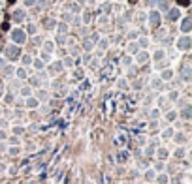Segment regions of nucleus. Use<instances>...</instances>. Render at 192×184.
Instances as JSON below:
<instances>
[{
  "mask_svg": "<svg viewBox=\"0 0 192 184\" xmlns=\"http://www.w3.org/2000/svg\"><path fill=\"white\" fill-rule=\"evenodd\" d=\"M11 40H13L15 43H25V41H27V34L23 30H19V28H15V30H11Z\"/></svg>",
  "mask_w": 192,
  "mask_h": 184,
  "instance_id": "nucleus-1",
  "label": "nucleus"
},
{
  "mask_svg": "<svg viewBox=\"0 0 192 184\" xmlns=\"http://www.w3.org/2000/svg\"><path fill=\"white\" fill-rule=\"evenodd\" d=\"M6 56L11 58V60L19 58V49L15 47V45H8V47H6Z\"/></svg>",
  "mask_w": 192,
  "mask_h": 184,
  "instance_id": "nucleus-2",
  "label": "nucleus"
},
{
  "mask_svg": "<svg viewBox=\"0 0 192 184\" xmlns=\"http://www.w3.org/2000/svg\"><path fill=\"white\" fill-rule=\"evenodd\" d=\"M149 21H151L153 27H158V25H160V13H158V11H151V13H149Z\"/></svg>",
  "mask_w": 192,
  "mask_h": 184,
  "instance_id": "nucleus-3",
  "label": "nucleus"
},
{
  "mask_svg": "<svg viewBox=\"0 0 192 184\" xmlns=\"http://www.w3.org/2000/svg\"><path fill=\"white\" fill-rule=\"evenodd\" d=\"M190 43H192V40L188 36H185V38H181V40L177 41V47H179V49H188Z\"/></svg>",
  "mask_w": 192,
  "mask_h": 184,
  "instance_id": "nucleus-4",
  "label": "nucleus"
},
{
  "mask_svg": "<svg viewBox=\"0 0 192 184\" xmlns=\"http://www.w3.org/2000/svg\"><path fill=\"white\" fill-rule=\"evenodd\" d=\"M190 27H192V23H190V19H185V21H183V25H181V30H183V32H188V30H190Z\"/></svg>",
  "mask_w": 192,
  "mask_h": 184,
  "instance_id": "nucleus-5",
  "label": "nucleus"
},
{
  "mask_svg": "<svg viewBox=\"0 0 192 184\" xmlns=\"http://www.w3.org/2000/svg\"><path fill=\"white\" fill-rule=\"evenodd\" d=\"M13 19H15L17 23H21L23 19H25V11H23V9H17V11L13 13Z\"/></svg>",
  "mask_w": 192,
  "mask_h": 184,
  "instance_id": "nucleus-6",
  "label": "nucleus"
},
{
  "mask_svg": "<svg viewBox=\"0 0 192 184\" xmlns=\"http://www.w3.org/2000/svg\"><path fill=\"white\" fill-rule=\"evenodd\" d=\"M179 15H181V13H179V8H173V9H171V11H170V19H171V21H175V19H179Z\"/></svg>",
  "mask_w": 192,
  "mask_h": 184,
  "instance_id": "nucleus-7",
  "label": "nucleus"
},
{
  "mask_svg": "<svg viewBox=\"0 0 192 184\" xmlns=\"http://www.w3.org/2000/svg\"><path fill=\"white\" fill-rule=\"evenodd\" d=\"M175 143H187V135L185 134H177L175 135Z\"/></svg>",
  "mask_w": 192,
  "mask_h": 184,
  "instance_id": "nucleus-8",
  "label": "nucleus"
},
{
  "mask_svg": "<svg viewBox=\"0 0 192 184\" xmlns=\"http://www.w3.org/2000/svg\"><path fill=\"white\" fill-rule=\"evenodd\" d=\"M157 182L158 184H168V175H158L157 177Z\"/></svg>",
  "mask_w": 192,
  "mask_h": 184,
  "instance_id": "nucleus-9",
  "label": "nucleus"
},
{
  "mask_svg": "<svg viewBox=\"0 0 192 184\" xmlns=\"http://www.w3.org/2000/svg\"><path fill=\"white\" fill-rule=\"evenodd\" d=\"M158 158H160V160H166V158H168V150H166V148H158Z\"/></svg>",
  "mask_w": 192,
  "mask_h": 184,
  "instance_id": "nucleus-10",
  "label": "nucleus"
},
{
  "mask_svg": "<svg viewBox=\"0 0 192 184\" xmlns=\"http://www.w3.org/2000/svg\"><path fill=\"white\" fill-rule=\"evenodd\" d=\"M190 107H185L183 109V113H181V117H183V118H187V120H188V118H190Z\"/></svg>",
  "mask_w": 192,
  "mask_h": 184,
  "instance_id": "nucleus-11",
  "label": "nucleus"
},
{
  "mask_svg": "<svg viewBox=\"0 0 192 184\" xmlns=\"http://www.w3.org/2000/svg\"><path fill=\"white\" fill-rule=\"evenodd\" d=\"M36 105H38V102H36V100H32V98L27 100V107H36Z\"/></svg>",
  "mask_w": 192,
  "mask_h": 184,
  "instance_id": "nucleus-12",
  "label": "nucleus"
},
{
  "mask_svg": "<svg viewBox=\"0 0 192 184\" xmlns=\"http://www.w3.org/2000/svg\"><path fill=\"white\" fill-rule=\"evenodd\" d=\"M62 70V62H55L53 64V72H60Z\"/></svg>",
  "mask_w": 192,
  "mask_h": 184,
  "instance_id": "nucleus-13",
  "label": "nucleus"
},
{
  "mask_svg": "<svg viewBox=\"0 0 192 184\" xmlns=\"http://www.w3.org/2000/svg\"><path fill=\"white\" fill-rule=\"evenodd\" d=\"M185 156V148H177L175 150V158H183Z\"/></svg>",
  "mask_w": 192,
  "mask_h": 184,
  "instance_id": "nucleus-14",
  "label": "nucleus"
},
{
  "mask_svg": "<svg viewBox=\"0 0 192 184\" xmlns=\"http://www.w3.org/2000/svg\"><path fill=\"white\" fill-rule=\"evenodd\" d=\"M126 158H128V154H126V152H121L119 156H117V160H119V162H124Z\"/></svg>",
  "mask_w": 192,
  "mask_h": 184,
  "instance_id": "nucleus-15",
  "label": "nucleus"
},
{
  "mask_svg": "<svg viewBox=\"0 0 192 184\" xmlns=\"http://www.w3.org/2000/svg\"><path fill=\"white\" fill-rule=\"evenodd\" d=\"M177 4H179V6H183V8H187V6L190 4V0H177Z\"/></svg>",
  "mask_w": 192,
  "mask_h": 184,
  "instance_id": "nucleus-16",
  "label": "nucleus"
},
{
  "mask_svg": "<svg viewBox=\"0 0 192 184\" xmlns=\"http://www.w3.org/2000/svg\"><path fill=\"white\" fill-rule=\"evenodd\" d=\"M145 179L153 180V179H155V171H147V173H145Z\"/></svg>",
  "mask_w": 192,
  "mask_h": 184,
  "instance_id": "nucleus-17",
  "label": "nucleus"
},
{
  "mask_svg": "<svg viewBox=\"0 0 192 184\" xmlns=\"http://www.w3.org/2000/svg\"><path fill=\"white\" fill-rule=\"evenodd\" d=\"M9 154H11V156H17V154H19V148H17V147L9 148Z\"/></svg>",
  "mask_w": 192,
  "mask_h": 184,
  "instance_id": "nucleus-18",
  "label": "nucleus"
},
{
  "mask_svg": "<svg viewBox=\"0 0 192 184\" xmlns=\"http://www.w3.org/2000/svg\"><path fill=\"white\" fill-rule=\"evenodd\" d=\"M160 9H162V11H166V9H168V2H166V0H164V2L160 0Z\"/></svg>",
  "mask_w": 192,
  "mask_h": 184,
  "instance_id": "nucleus-19",
  "label": "nucleus"
},
{
  "mask_svg": "<svg viewBox=\"0 0 192 184\" xmlns=\"http://www.w3.org/2000/svg\"><path fill=\"white\" fill-rule=\"evenodd\" d=\"M183 77L188 81V77H190V75H188V66H185V70H183Z\"/></svg>",
  "mask_w": 192,
  "mask_h": 184,
  "instance_id": "nucleus-20",
  "label": "nucleus"
},
{
  "mask_svg": "<svg viewBox=\"0 0 192 184\" xmlns=\"http://www.w3.org/2000/svg\"><path fill=\"white\" fill-rule=\"evenodd\" d=\"M23 62H25V64H30V62H32V58L27 54V56H23Z\"/></svg>",
  "mask_w": 192,
  "mask_h": 184,
  "instance_id": "nucleus-21",
  "label": "nucleus"
},
{
  "mask_svg": "<svg viewBox=\"0 0 192 184\" xmlns=\"http://www.w3.org/2000/svg\"><path fill=\"white\" fill-rule=\"evenodd\" d=\"M173 118H175V111H170L168 113V120H173Z\"/></svg>",
  "mask_w": 192,
  "mask_h": 184,
  "instance_id": "nucleus-22",
  "label": "nucleus"
},
{
  "mask_svg": "<svg viewBox=\"0 0 192 184\" xmlns=\"http://www.w3.org/2000/svg\"><path fill=\"white\" fill-rule=\"evenodd\" d=\"M145 60H147V54L141 53V54H139V62H145Z\"/></svg>",
  "mask_w": 192,
  "mask_h": 184,
  "instance_id": "nucleus-23",
  "label": "nucleus"
},
{
  "mask_svg": "<svg viewBox=\"0 0 192 184\" xmlns=\"http://www.w3.org/2000/svg\"><path fill=\"white\" fill-rule=\"evenodd\" d=\"M171 134H173V130H166V132H164V134H162V135H164V137H170Z\"/></svg>",
  "mask_w": 192,
  "mask_h": 184,
  "instance_id": "nucleus-24",
  "label": "nucleus"
},
{
  "mask_svg": "<svg viewBox=\"0 0 192 184\" xmlns=\"http://www.w3.org/2000/svg\"><path fill=\"white\" fill-rule=\"evenodd\" d=\"M162 77H164V79H170V77H171V72H164V73H162Z\"/></svg>",
  "mask_w": 192,
  "mask_h": 184,
  "instance_id": "nucleus-25",
  "label": "nucleus"
},
{
  "mask_svg": "<svg viewBox=\"0 0 192 184\" xmlns=\"http://www.w3.org/2000/svg\"><path fill=\"white\" fill-rule=\"evenodd\" d=\"M6 102H8V103H11V102H13V96H11V94H9V96H6Z\"/></svg>",
  "mask_w": 192,
  "mask_h": 184,
  "instance_id": "nucleus-26",
  "label": "nucleus"
},
{
  "mask_svg": "<svg viewBox=\"0 0 192 184\" xmlns=\"http://www.w3.org/2000/svg\"><path fill=\"white\" fill-rule=\"evenodd\" d=\"M17 73H19V77H25V75H27V72H25V70H19Z\"/></svg>",
  "mask_w": 192,
  "mask_h": 184,
  "instance_id": "nucleus-27",
  "label": "nucleus"
},
{
  "mask_svg": "<svg viewBox=\"0 0 192 184\" xmlns=\"http://www.w3.org/2000/svg\"><path fill=\"white\" fill-rule=\"evenodd\" d=\"M162 56H164V53H162V51H158V53H157V60H160Z\"/></svg>",
  "mask_w": 192,
  "mask_h": 184,
  "instance_id": "nucleus-28",
  "label": "nucleus"
},
{
  "mask_svg": "<svg viewBox=\"0 0 192 184\" xmlns=\"http://www.w3.org/2000/svg\"><path fill=\"white\" fill-rule=\"evenodd\" d=\"M0 139H6V132L4 130H0Z\"/></svg>",
  "mask_w": 192,
  "mask_h": 184,
  "instance_id": "nucleus-29",
  "label": "nucleus"
},
{
  "mask_svg": "<svg viewBox=\"0 0 192 184\" xmlns=\"http://www.w3.org/2000/svg\"><path fill=\"white\" fill-rule=\"evenodd\" d=\"M34 2H36V0H25V4H27V6H32Z\"/></svg>",
  "mask_w": 192,
  "mask_h": 184,
  "instance_id": "nucleus-30",
  "label": "nucleus"
},
{
  "mask_svg": "<svg viewBox=\"0 0 192 184\" xmlns=\"http://www.w3.org/2000/svg\"><path fill=\"white\" fill-rule=\"evenodd\" d=\"M4 171H6V165L4 163H0V173H4Z\"/></svg>",
  "mask_w": 192,
  "mask_h": 184,
  "instance_id": "nucleus-31",
  "label": "nucleus"
},
{
  "mask_svg": "<svg viewBox=\"0 0 192 184\" xmlns=\"http://www.w3.org/2000/svg\"><path fill=\"white\" fill-rule=\"evenodd\" d=\"M2 90H4V85H2V81H0V96H2Z\"/></svg>",
  "mask_w": 192,
  "mask_h": 184,
  "instance_id": "nucleus-32",
  "label": "nucleus"
},
{
  "mask_svg": "<svg viewBox=\"0 0 192 184\" xmlns=\"http://www.w3.org/2000/svg\"><path fill=\"white\" fill-rule=\"evenodd\" d=\"M2 68H4V60L0 58V70H2Z\"/></svg>",
  "mask_w": 192,
  "mask_h": 184,
  "instance_id": "nucleus-33",
  "label": "nucleus"
},
{
  "mask_svg": "<svg viewBox=\"0 0 192 184\" xmlns=\"http://www.w3.org/2000/svg\"><path fill=\"white\" fill-rule=\"evenodd\" d=\"M155 2H158V0H147V4H155Z\"/></svg>",
  "mask_w": 192,
  "mask_h": 184,
  "instance_id": "nucleus-34",
  "label": "nucleus"
},
{
  "mask_svg": "<svg viewBox=\"0 0 192 184\" xmlns=\"http://www.w3.org/2000/svg\"><path fill=\"white\" fill-rule=\"evenodd\" d=\"M128 2H130V4H136V2H138V0H128Z\"/></svg>",
  "mask_w": 192,
  "mask_h": 184,
  "instance_id": "nucleus-35",
  "label": "nucleus"
},
{
  "mask_svg": "<svg viewBox=\"0 0 192 184\" xmlns=\"http://www.w3.org/2000/svg\"><path fill=\"white\" fill-rule=\"evenodd\" d=\"M13 2H15V0H8V4H13Z\"/></svg>",
  "mask_w": 192,
  "mask_h": 184,
  "instance_id": "nucleus-36",
  "label": "nucleus"
},
{
  "mask_svg": "<svg viewBox=\"0 0 192 184\" xmlns=\"http://www.w3.org/2000/svg\"><path fill=\"white\" fill-rule=\"evenodd\" d=\"M51 2H55V0H51Z\"/></svg>",
  "mask_w": 192,
  "mask_h": 184,
  "instance_id": "nucleus-37",
  "label": "nucleus"
}]
</instances>
